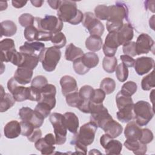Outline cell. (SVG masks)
I'll list each match as a JSON object with an SVG mask.
<instances>
[{
	"mask_svg": "<svg viewBox=\"0 0 155 155\" xmlns=\"http://www.w3.org/2000/svg\"><path fill=\"white\" fill-rule=\"evenodd\" d=\"M57 14L62 22L72 25L79 24L84 18V14L77 8L76 2L72 1H61Z\"/></svg>",
	"mask_w": 155,
	"mask_h": 155,
	"instance_id": "obj_1",
	"label": "cell"
},
{
	"mask_svg": "<svg viewBox=\"0 0 155 155\" xmlns=\"http://www.w3.org/2000/svg\"><path fill=\"white\" fill-rule=\"evenodd\" d=\"M33 25L40 31L49 32L52 34L60 32L63 28V22L52 15H45L44 18H35Z\"/></svg>",
	"mask_w": 155,
	"mask_h": 155,
	"instance_id": "obj_2",
	"label": "cell"
},
{
	"mask_svg": "<svg viewBox=\"0 0 155 155\" xmlns=\"http://www.w3.org/2000/svg\"><path fill=\"white\" fill-rule=\"evenodd\" d=\"M61 57V52L55 47L45 48L39 58L43 68L48 72L55 70Z\"/></svg>",
	"mask_w": 155,
	"mask_h": 155,
	"instance_id": "obj_3",
	"label": "cell"
},
{
	"mask_svg": "<svg viewBox=\"0 0 155 155\" xmlns=\"http://www.w3.org/2000/svg\"><path fill=\"white\" fill-rule=\"evenodd\" d=\"M133 111L136 122L140 127L148 124L154 116L153 108L148 102L145 101H139L134 104Z\"/></svg>",
	"mask_w": 155,
	"mask_h": 155,
	"instance_id": "obj_4",
	"label": "cell"
},
{
	"mask_svg": "<svg viewBox=\"0 0 155 155\" xmlns=\"http://www.w3.org/2000/svg\"><path fill=\"white\" fill-rule=\"evenodd\" d=\"M49 120L54 128L56 144H64L67 140V129L64 123V115L58 113H53L50 116Z\"/></svg>",
	"mask_w": 155,
	"mask_h": 155,
	"instance_id": "obj_5",
	"label": "cell"
},
{
	"mask_svg": "<svg viewBox=\"0 0 155 155\" xmlns=\"http://www.w3.org/2000/svg\"><path fill=\"white\" fill-rule=\"evenodd\" d=\"M82 25L88 30L90 36L101 37L104 32V25L91 12H86L84 14Z\"/></svg>",
	"mask_w": 155,
	"mask_h": 155,
	"instance_id": "obj_6",
	"label": "cell"
},
{
	"mask_svg": "<svg viewBox=\"0 0 155 155\" xmlns=\"http://www.w3.org/2000/svg\"><path fill=\"white\" fill-rule=\"evenodd\" d=\"M97 128V127L91 122L86 123L81 127L79 133L76 134L73 140L79 141L86 146L90 145L94 140Z\"/></svg>",
	"mask_w": 155,
	"mask_h": 155,
	"instance_id": "obj_7",
	"label": "cell"
},
{
	"mask_svg": "<svg viewBox=\"0 0 155 155\" xmlns=\"http://www.w3.org/2000/svg\"><path fill=\"white\" fill-rule=\"evenodd\" d=\"M19 116L22 120L32 124L35 128H39L42 125L45 118L38 111L27 107H24L19 110Z\"/></svg>",
	"mask_w": 155,
	"mask_h": 155,
	"instance_id": "obj_8",
	"label": "cell"
},
{
	"mask_svg": "<svg viewBox=\"0 0 155 155\" xmlns=\"http://www.w3.org/2000/svg\"><path fill=\"white\" fill-rule=\"evenodd\" d=\"M7 88L16 101L22 102L28 100L29 87H25L20 84L13 78H11L7 82Z\"/></svg>",
	"mask_w": 155,
	"mask_h": 155,
	"instance_id": "obj_9",
	"label": "cell"
},
{
	"mask_svg": "<svg viewBox=\"0 0 155 155\" xmlns=\"http://www.w3.org/2000/svg\"><path fill=\"white\" fill-rule=\"evenodd\" d=\"M100 143L107 154H120L122 149L121 142L104 134L100 138Z\"/></svg>",
	"mask_w": 155,
	"mask_h": 155,
	"instance_id": "obj_10",
	"label": "cell"
},
{
	"mask_svg": "<svg viewBox=\"0 0 155 155\" xmlns=\"http://www.w3.org/2000/svg\"><path fill=\"white\" fill-rule=\"evenodd\" d=\"M128 12L127 7L122 3L108 6V21L123 22L124 19H127Z\"/></svg>",
	"mask_w": 155,
	"mask_h": 155,
	"instance_id": "obj_11",
	"label": "cell"
},
{
	"mask_svg": "<svg viewBox=\"0 0 155 155\" xmlns=\"http://www.w3.org/2000/svg\"><path fill=\"white\" fill-rule=\"evenodd\" d=\"M154 42L152 38L146 33L140 34L137 38L136 42V51L137 55L147 54L150 51L154 53Z\"/></svg>",
	"mask_w": 155,
	"mask_h": 155,
	"instance_id": "obj_12",
	"label": "cell"
},
{
	"mask_svg": "<svg viewBox=\"0 0 155 155\" xmlns=\"http://www.w3.org/2000/svg\"><path fill=\"white\" fill-rule=\"evenodd\" d=\"M119 46L120 45L117 40V32H109L105 38V42L102 47L103 52L105 56H114Z\"/></svg>",
	"mask_w": 155,
	"mask_h": 155,
	"instance_id": "obj_13",
	"label": "cell"
},
{
	"mask_svg": "<svg viewBox=\"0 0 155 155\" xmlns=\"http://www.w3.org/2000/svg\"><path fill=\"white\" fill-rule=\"evenodd\" d=\"M40 92L41 98L38 102L45 103L53 109L56 105V87L53 84H48L40 90Z\"/></svg>",
	"mask_w": 155,
	"mask_h": 155,
	"instance_id": "obj_14",
	"label": "cell"
},
{
	"mask_svg": "<svg viewBox=\"0 0 155 155\" xmlns=\"http://www.w3.org/2000/svg\"><path fill=\"white\" fill-rule=\"evenodd\" d=\"M134 66L136 72L139 75H143L153 68L154 60L150 57L142 56L137 58Z\"/></svg>",
	"mask_w": 155,
	"mask_h": 155,
	"instance_id": "obj_15",
	"label": "cell"
},
{
	"mask_svg": "<svg viewBox=\"0 0 155 155\" xmlns=\"http://www.w3.org/2000/svg\"><path fill=\"white\" fill-rule=\"evenodd\" d=\"M45 48V45L40 42H25L24 45L19 47L20 52L39 58Z\"/></svg>",
	"mask_w": 155,
	"mask_h": 155,
	"instance_id": "obj_16",
	"label": "cell"
},
{
	"mask_svg": "<svg viewBox=\"0 0 155 155\" xmlns=\"http://www.w3.org/2000/svg\"><path fill=\"white\" fill-rule=\"evenodd\" d=\"M62 93L66 96L67 94L78 92V84L76 79L69 75L62 76L60 80Z\"/></svg>",
	"mask_w": 155,
	"mask_h": 155,
	"instance_id": "obj_17",
	"label": "cell"
},
{
	"mask_svg": "<svg viewBox=\"0 0 155 155\" xmlns=\"http://www.w3.org/2000/svg\"><path fill=\"white\" fill-rule=\"evenodd\" d=\"M102 129L105 131V134L113 139L120 136L123 131L122 126L113 118L107 120Z\"/></svg>",
	"mask_w": 155,
	"mask_h": 155,
	"instance_id": "obj_18",
	"label": "cell"
},
{
	"mask_svg": "<svg viewBox=\"0 0 155 155\" xmlns=\"http://www.w3.org/2000/svg\"><path fill=\"white\" fill-rule=\"evenodd\" d=\"M134 36L133 28L128 23L124 24L122 28L117 32L118 42L120 45L130 42Z\"/></svg>",
	"mask_w": 155,
	"mask_h": 155,
	"instance_id": "obj_19",
	"label": "cell"
},
{
	"mask_svg": "<svg viewBox=\"0 0 155 155\" xmlns=\"http://www.w3.org/2000/svg\"><path fill=\"white\" fill-rule=\"evenodd\" d=\"M33 76V70L18 67L14 74V78L20 85H26L30 82Z\"/></svg>",
	"mask_w": 155,
	"mask_h": 155,
	"instance_id": "obj_20",
	"label": "cell"
},
{
	"mask_svg": "<svg viewBox=\"0 0 155 155\" xmlns=\"http://www.w3.org/2000/svg\"><path fill=\"white\" fill-rule=\"evenodd\" d=\"M142 134V129L134 121L128 123L124 130V135L127 139L139 140Z\"/></svg>",
	"mask_w": 155,
	"mask_h": 155,
	"instance_id": "obj_21",
	"label": "cell"
},
{
	"mask_svg": "<svg viewBox=\"0 0 155 155\" xmlns=\"http://www.w3.org/2000/svg\"><path fill=\"white\" fill-rule=\"evenodd\" d=\"M64 123L67 129L76 134L79 128V122L78 116L72 112H67L64 114Z\"/></svg>",
	"mask_w": 155,
	"mask_h": 155,
	"instance_id": "obj_22",
	"label": "cell"
},
{
	"mask_svg": "<svg viewBox=\"0 0 155 155\" xmlns=\"http://www.w3.org/2000/svg\"><path fill=\"white\" fill-rule=\"evenodd\" d=\"M21 133L20 122L17 120H11L4 127V134L7 138L14 139L19 136Z\"/></svg>",
	"mask_w": 155,
	"mask_h": 155,
	"instance_id": "obj_23",
	"label": "cell"
},
{
	"mask_svg": "<svg viewBox=\"0 0 155 155\" xmlns=\"http://www.w3.org/2000/svg\"><path fill=\"white\" fill-rule=\"evenodd\" d=\"M124 145L128 150L132 151L134 154L137 155L145 154L147 150L146 144L140 143L138 140L127 139Z\"/></svg>",
	"mask_w": 155,
	"mask_h": 155,
	"instance_id": "obj_24",
	"label": "cell"
},
{
	"mask_svg": "<svg viewBox=\"0 0 155 155\" xmlns=\"http://www.w3.org/2000/svg\"><path fill=\"white\" fill-rule=\"evenodd\" d=\"M134 103L128 104L119 110L116 113L117 119L124 123L128 122L134 119L133 111Z\"/></svg>",
	"mask_w": 155,
	"mask_h": 155,
	"instance_id": "obj_25",
	"label": "cell"
},
{
	"mask_svg": "<svg viewBox=\"0 0 155 155\" xmlns=\"http://www.w3.org/2000/svg\"><path fill=\"white\" fill-rule=\"evenodd\" d=\"M84 55V52L81 48L75 46L73 43L69 44L65 49V58L68 61H74Z\"/></svg>",
	"mask_w": 155,
	"mask_h": 155,
	"instance_id": "obj_26",
	"label": "cell"
},
{
	"mask_svg": "<svg viewBox=\"0 0 155 155\" xmlns=\"http://www.w3.org/2000/svg\"><path fill=\"white\" fill-rule=\"evenodd\" d=\"M16 31L17 26L12 21L6 20L1 22V37L12 36L15 35Z\"/></svg>",
	"mask_w": 155,
	"mask_h": 155,
	"instance_id": "obj_27",
	"label": "cell"
},
{
	"mask_svg": "<svg viewBox=\"0 0 155 155\" xmlns=\"http://www.w3.org/2000/svg\"><path fill=\"white\" fill-rule=\"evenodd\" d=\"M81 60L84 65L90 70L96 67L99 61L97 54L92 51L87 52L84 54V55L81 57Z\"/></svg>",
	"mask_w": 155,
	"mask_h": 155,
	"instance_id": "obj_28",
	"label": "cell"
},
{
	"mask_svg": "<svg viewBox=\"0 0 155 155\" xmlns=\"http://www.w3.org/2000/svg\"><path fill=\"white\" fill-rule=\"evenodd\" d=\"M103 45L102 39L97 36H90L85 41L86 48L92 52L99 51Z\"/></svg>",
	"mask_w": 155,
	"mask_h": 155,
	"instance_id": "obj_29",
	"label": "cell"
},
{
	"mask_svg": "<svg viewBox=\"0 0 155 155\" xmlns=\"http://www.w3.org/2000/svg\"><path fill=\"white\" fill-rule=\"evenodd\" d=\"M35 148L39 151L42 154H53L55 147L54 145L48 143L44 138H40L35 143Z\"/></svg>",
	"mask_w": 155,
	"mask_h": 155,
	"instance_id": "obj_30",
	"label": "cell"
},
{
	"mask_svg": "<svg viewBox=\"0 0 155 155\" xmlns=\"http://www.w3.org/2000/svg\"><path fill=\"white\" fill-rule=\"evenodd\" d=\"M16 100L11 93H5L1 96L0 100V111L1 113L7 111L15 104Z\"/></svg>",
	"mask_w": 155,
	"mask_h": 155,
	"instance_id": "obj_31",
	"label": "cell"
},
{
	"mask_svg": "<svg viewBox=\"0 0 155 155\" xmlns=\"http://www.w3.org/2000/svg\"><path fill=\"white\" fill-rule=\"evenodd\" d=\"M117 59L115 56H112V57L105 56L103 59V61H102L103 68L106 72L108 73H112L115 71L117 67Z\"/></svg>",
	"mask_w": 155,
	"mask_h": 155,
	"instance_id": "obj_32",
	"label": "cell"
},
{
	"mask_svg": "<svg viewBox=\"0 0 155 155\" xmlns=\"http://www.w3.org/2000/svg\"><path fill=\"white\" fill-rule=\"evenodd\" d=\"M100 87L105 94H109L114 91L116 88V82L114 79L110 78H105L101 82Z\"/></svg>",
	"mask_w": 155,
	"mask_h": 155,
	"instance_id": "obj_33",
	"label": "cell"
},
{
	"mask_svg": "<svg viewBox=\"0 0 155 155\" xmlns=\"http://www.w3.org/2000/svg\"><path fill=\"white\" fill-rule=\"evenodd\" d=\"M24 54V59L20 67H26L28 68H30L31 70H33L36 68V67L38 65V64L39 61V58L36 56L29 55L27 54Z\"/></svg>",
	"mask_w": 155,
	"mask_h": 155,
	"instance_id": "obj_34",
	"label": "cell"
},
{
	"mask_svg": "<svg viewBox=\"0 0 155 155\" xmlns=\"http://www.w3.org/2000/svg\"><path fill=\"white\" fill-rule=\"evenodd\" d=\"M141 87L142 90L145 91L150 90V89L155 87L154 70L142 78L141 81Z\"/></svg>",
	"mask_w": 155,
	"mask_h": 155,
	"instance_id": "obj_35",
	"label": "cell"
},
{
	"mask_svg": "<svg viewBox=\"0 0 155 155\" xmlns=\"http://www.w3.org/2000/svg\"><path fill=\"white\" fill-rule=\"evenodd\" d=\"M50 41L53 44L54 47L59 49L64 47L67 42L65 36L61 31L53 34Z\"/></svg>",
	"mask_w": 155,
	"mask_h": 155,
	"instance_id": "obj_36",
	"label": "cell"
},
{
	"mask_svg": "<svg viewBox=\"0 0 155 155\" xmlns=\"http://www.w3.org/2000/svg\"><path fill=\"white\" fill-rule=\"evenodd\" d=\"M116 102L118 110H120L128 104H133V101L131 96H126L119 91L116 96Z\"/></svg>",
	"mask_w": 155,
	"mask_h": 155,
	"instance_id": "obj_37",
	"label": "cell"
},
{
	"mask_svg": "<svg viewBox=\"0 0 155 155\" xmlns=\"http://www.w3.org/2000/svg\"><path fill=\"white\" fill-rule=\"evenodd\" d=\"M137 89V86L136 82L133 81H128L123 84L120 91L126 96H131L136 92Z\"/></svg>",
	"mask_w": 155,
	"mask_h": 155,
	"instance_id": "obj_38",
	"label": "cell"
},
{
	"mask_svg": "<svg viewBox=\"0 0 155 155\" xmlns=\"http://www.w3.org/2000/svg\"><path fill=\"white\" fill-rule=\"evenodd\" d=\"M65 99L67 104L69 106L76 108H78L82 101V99L79 96V92H75L67 94L65 96Z\"/></svg>",
	"mask_w": 155,
	"mask_h": 155,
	"instance_id": "obj_39",
	"label": "cell"
},
{
	"mask_svg": "<svg viewBox=\"0 0 155 155\" xmlns=\"http://www.w3.org/2000/svg\"><path fill=\"white\" fill-rule=\"evenodd\" d=\"M117 79L121 82H125L128 77V69L122 63L119 64L115 70Z\"/></svg>",
	"mask_w": 155,
	"mask_h": 155,
	"instance_id": "obj_40",
	"label": "cell"
},
{
	"mask_svg": "<svg viewBox=\"0 0 155 155\" xmlns=\"http://www.w3.org/2000/svg\"><path fill=\"white\" fill-rule=\"evenodd\" d=\"M94 89L90 85H85L82 86L79 91V94L81 98L84 101H90L93 96Z\"/></svg>",
	"mask_w": 155,
	"mask_h": 155,
	"instance_id": "obj_41",
	"label": "cell"
},
{
	"mask_svg": "<svg viewBox=\"0 0 155 155\" xmlns=\"http://www.w3.org/2000/svg\"><path fill=\"white\" fill-rule=\"evenodd\" d=\"M24 35L25 38L28 41H33L38 39L39 35V30L33 25L25 27Z\"/></svg>",
	"mask_w": 155,
	"mask_h": 155,
	"instance_id": "obj_42",
	"label": "cell"
},
{
	"mask_svg": "<svg viewBox=\"0 0 155 155\" xmlns=\"http://www.w3.org/2000/svg\"><path fill=\"white\" fill-rule=\"evenodd\" d=\"M96 17L100 20H107L108 18V6L99 5L94 8Z\"/></svg>",
	"mask_w": 155,
	"mask_h": 155,
	"instance_id": "obj_43",
	"label": "cell"
},
{
	"mask_svg": "<svg viewBox=\"0 0 155 155\" xmlns=\"http://www.w3.org/2000/svg\"><path fill=\"white\" fill-rule=\"evenodd\" d=\"M0 48L1 52L2 53H8L15 49V42L13 39L6 38L0 42Z\"/></svg>",
	"mask_w": 155,
	"mask_h": 155,
	"instance_id": "obj_44",
	"label": "cell"
},
{
	"mask_svg": "<svg viewBox=\"0 0 155 155\" xmlns=\"http://www.w3.org/2000/svg\"><path fill=\"white\" fill-rule=\"evenodd\" d=\"M35 18L31 14L23 13L18 18V21L21 26L27 27L34 24Z\"/></svg>",
	"mask_w": 155,
	"mask_h": 155,
	"instance_id": "obj_45",
	"label": "cell"
},
{
	"mask_svg": "<svg viewBox=\"0 0 155 155\" xmlns=\"http://www.w3.org/2000/svg\"><path fill=\"white\" fill-rule=\"evenodd\" d=\"M73 68L74 71L80 75L85 74L89 71L90 69L87 68L82 62L81 57L73 61Z\"/></svg>",
	"mask_w": 155,
	"mask_h": 155,
	"instance_id": "obj_46",
	"label": "cell"
},
{
	"mask_svg": "<svg viewBox=\"0 0 155 155\" xmlns=\"http://www.w3.org/2000/svg\"><path fill=\"white\" fill-rule=\"evenodd\" d=\"M47 84H48V81L47 78L42 75L36 76L31 82V86L37 88L39 91Z\"/></svg>",
	"mask_w": 155,
	"mask_h": 155,
	"instance_id": "obj_47",
	"label": "cell"
},
{
	"mask_svg": "<svg viewBox=\"0 0 155 155\" xmlns=\"http://www.w3.org/2000/svg\"><path fill=\"white\" fill-rule=\"evenodd\" d=\"M20 125H21V134L22 136H26V137L30 136L35 128V127L32 124L26 121L22 120L20 122Z\"/></svg>",
	"mask_w": 155,
	"mask_h": 155,
	"instance_id": "obj_48",
	"label": "cell"
},
{
	"mask_svg": "<svg viewBox=\"0 0 155 155\" xmlns=\"http://www.w3.org/2000/svg\"><path fill=\"white\" fill-rule=\"evenodd\" d=\"M122 50L125 54L131 57H134L137 55L136 51V42L133 41L128 42L123 45Z\"/></svg>",
	"mask_w": 155,
	"mask_h": 155,
	"instance_id": "obj_49",
	"label": "cell"
},
{
	"mask_svg": "<svg viewBox=\"0 0 155 155\" xmlns=\"http://www.w3.org/2000/svg\"><path fill=\"white\" fill-rule=\"evenodd\" d=\"M106 94L101 88L94 89L90 101L95 104H102L105 99Z\"/></svg>",
	"mask_w": 155,
	"mask_h": 155,
	"instance_id": "obj_50",
	"label": "cell"
},
{
	"mask_svg": "<svg viewBox=\"0 0 155 155\" xmlns=\"http://www.w3.org/2000/svg\"><path fill=\"white\" fill-rule=\"evenodd\" d=\"M51 110V108L48 105L40 102L38 103L35 108V111L42 115L45 118L48 116Z\"/></svg>",
	"mask_w": 155,
	"mask_h": 155,
	"instance_id": "obj_51",
	"label": "cell"
},
{
	"mask_svg": "<svg viewBox=\"0 0 155 155\" xmlns=\"http://www.w3.org/2000/svg\"><path fill=\"white\" fill-rule=\"evenodd\" d=\"M153 134L150 130L143 128L142 129V134L139 141L142 143L147 144L153 140Z\"/></svg>",
	"mask_w": 155,
	"mask_h": 155,
	"instance_id": "obj_52",
	"label": "cell"
},
{
	"mask_svg": "<svg viewBox=\"0 0 155 155\" xmlns=\"http://www.w3.org/2000/svg\"><path fill=\"white\" fill-rule=\"evenodd\" d=\"M120 58L122 62V64L127 67H134L135 60L132 57L127 54H123L120 56Z\"/></svg>",
	"mask_w": 155,
	"mask_h": 155,
	"instance_id": "obj_53",
	"label": "cell"
},
{
	"mask_svg": "<svg viewBox=\"0 0 155 155\" xmlns=\"http://www.w3.org/2000/svg\"><path fill=\"white\" fill-rule=\"evenodd\" d=\"M71 143L75 145V150L77 153H82L86 154L87 151V146L84 145L81 142L77 140H73Z\"/></svg>",
	"mask_w": 155,
	"mask_h": 155,
	"instance_id": "obj_54",
	"label": "cell"
},
{
	"mask_svg": "<svg viewBox=\"0 0 155 155\" xmlns=\"http://www.w3.org/2000/svg\"><path fill=\"white\" fill-rule=\"evenodd\" d=\"M42 136V131L39 128H36L34 130L33 132L31 133V134L27 137V139L29 141L31 142H36L39 139H40Z\"/></svg>",
	"mask_w": 155,
	"mask_h": 155,
	"instance_id": "obj_55",
	"label": "cell"
},
{
	"mask_svg": "<svg viewBox=\"0 0 155 155\" xmlns=\"http://www.w3.org/2000/svg\"><path fill=\"white\" fill-rule=\"evenodd\" d=\"M44 138L48 143L52 145H54V144H56L55 136H54V135L52 133L47 134Z\"/></svg>",
	"mask_w": 155,
	"mask_h": 155,
	"instance_id": "obj_56",
	"label": "cell"
},
{
	"mask_svg": "<svg viewBox=\"0 0 155 155\" xmlns=\"http://www.w3.org/2000/svg\"><path fill=\"white\" fill-rule=\"evenodd\" d=\"M61 1L59 0H48L47 1L48 4H49V5L54 10H58L59 7V5L61 4Z\"/></svg>",
	"mask_w": 155,
	"mask_h": 155,
	"instance_id": "obj_57",
	"label": "cell"
},
{
	"mask_svg": "<svg viewBox=\"0 0 155 155\" xmlns=\"http://www.w3.org/2000/svg\"><path fill=\"white\" fill-rule=\"evenodd\" d=\"M27 1H12V5L17 8H20L23 7L25 5L27 4Z\"/></svg>",
	"mask_w": 155,
	"mask_h": 155,
	"instance_id": "obj_58",
	"label": "cell"
},
{
	"mask_svg": "<svg viewBox=\"0 0 155 155\" xmlns=\"http://www.w3.org/2000/svg\"><path fill=\"white\" fill-rule=\"evenodd\" d=\"M32 5L36 7H40L42 6L44 3V1L42 0H36V1H30Z\"/></svg>",
	"mask_w": 155,
	"mask_h": 155,
	"instance_id": "obj_59",
	"label": "cell"
}]
</instances>
